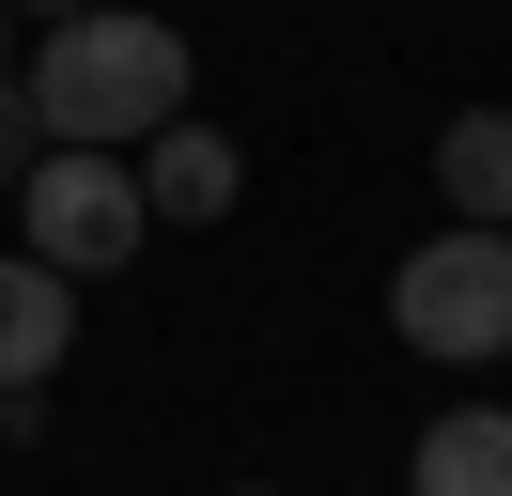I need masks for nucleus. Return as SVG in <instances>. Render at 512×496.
Returning <instances> with one entry per match:
<instances>
[{
	"mask_svg": "<svg viewBox=\"0 0 512 496\" xmlns=\"http://www.w3.org/2000/svg\"><path fill=\"white\" fill-rule=\"evenodd\" d=\"M233 186H249V155H233L218 124H156V140H140V202L156 217H233Z\"/></svg>",
	"mask_w": 512,
	"mask_h": 496,
	"instance_id": "obj_6",
	"label": "nucleus"
},
{
	"mask_svg": "<svg viewBox=\"0 0 512 496\" xmlns=\"http://www.w3.org/2000/svg\"><path fill=\"white\" fill-rule=\"evenodd\" d=\"M140 233H156V202H140V155H63V140L32 155V186H16V248H32V264L109 279V264H140Z\"/></svg>",
	"mask_w": 512,
	"mask_h": 496,
	"instance_id": "obj_3",
	"label": "nucleus"
},
{
	"mask_svg": "<svg viewBox=\"0 0 512 496\" xmlns=\"http://www.w3.org/2000/svg\"><path fill=\"white\" fill-rule=\"evenodd\" d=\"M388 326H404L435 372L512 357V233H466V217H450L435 248H404V279H388Z\"/></svg>",
	"mask_w": 512,
	"mask_h": 496,
	"instance_id": "obj_2",
	"label": "nucleus"
},
{
	"mask_svg": "<svg viewBox=\"0 0 512 496\" xmlns=\"http://www.w3.org/2000/svg\"><path fill=\"white\" fill-rule=\"evenodd\" d=\"M249 496H264V481H249Z\"/></svg>",
	"mask_w": 512,
	"mask_h": 496,
	"instance_id": "obj_11",
	"label": "nucleus"
},
{
	"mask_svg": "<svg viewBox=\"0 0 512 496\" xmlns=\"http://www.w3.org/2000/svg\"><path fill=\"white\" fill-rule=\"evenodd\" d=\"M32 155H47V124H32V93L0 78V186H32Z\"/></svg>",
	"mask_w": 512,
	"mask_h": 496,
	"instance_id": "obj_8",
	"label": "nucleus"
},
{
	"mask_svg": "<svg viewBox=\"0 0 512 496\" xmlns=\"http://www.w3.org/2000/svg\"><path fill=\"white\" fill-rule=\"evenodd\" d=\"M0 31H16V0H0Z\"/></svg>",
	"mask_w": 512,
	"mask_h": 496,
	"instance_id": "obj_10",
	"label": "nucleus"
},
{
	"mask_svg": "<svg viewBox=\"0 0 512 496\" xmlns=\"http://www.w3.org/2000/svg\"><path fill=\"white\" fill-rule=\"evenodd\" d=\"M63 341H78V279L32 264V248H0V403L47 388V372H63Z\"/></svg>",
	"mask_w": 512,
	"mask_h": 496,
	"instance_id": "obj_4",
	"label": "nucleus"
},
{
	"mask_svg": "<svg viewBox=\"0 0 512 496\" xmlns=\"http://www.w3.org/2000/svg\"><path fill=\"white\" fill-rule=\"evenodd\" d=\"M16 16H47V31H63V16H94V0H16Z\"/></svg>",
	"mask_w": 512,
	"mask_h": 496,
	"instance_id": "obj_9",
	"label": "nucleus"
},
{
	"mask_svg": "<svg viewBox=\"0 0 512 496\" xmlns=\"http://www.w3.org/2000/svg\"><path fill=\"white\" fill-rule=\"evenodd\" d=\"M404 496H512V403H450V419L419 434Z\"/></svg>",
	"mask_w": 512,
	"mask_h": 496,
	"instance_id": "obj_7",
	"label": "nucleus"
},
{
	"mask_svg": "<svg viewBox=\"0 0 512 496\" xmlns=\"http://www.w3.org/2000/svg\"><path fill=\"white\" fill-rule=\"evenodd\" d=\"M16 93H32V124H47L63 155H140L156 124H187V31L94 0V16H63V31L32 47Z\"/></svg>",
	"mask_w": 512,
	"mask_h": 496,
	"instance_id": "obj_1",
	"label": "nucleus"
},
{
	"mask_svg": "<svg viewBox=\"0 0 512 496\" xmlns=\"http://www.w3.org/2000/svg\"><path fill=\"white\" fill-rule=\"evenodd\" d=\"M435 202L466 233H512V109H450L435 124Z\"/></svg>",
	"mask_w": 512,
	"mask_h": 496,
	"instance_id": "obj_5",
	"label": "nucleus"
}]
</instances>
